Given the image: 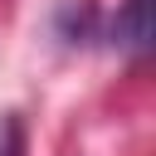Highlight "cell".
Listing matches in <instances>:
<instances>
[{
    "label": "cell",
    "mask_w": 156,
    "mask_h": 156,
    "mask_svg": "<svg viewBox=\"0 0 156 156\" xmlns=\"http://www.w3.org/2000/svg\"><path fill=\"white\" fill-rule=\"evenodd\" d=\"M112 39L132 58H146L151 54V0H122V15L112 20Z\"/></svg>",
    "instance_id": "obj_1"
},
{
    "label": "cell",
    "mask_w": 156,
    "mask_h": 156,
    "mask_svg": "<svg viewBox=\"0 0 156 156\" xmlns=\"http://www.w3.org/2000/svg\"><path fill=\"white\" fill-rule=\"evenodd\" d=\"M58 34H63L68 44H93V39H98V10H93L88 0H68V5L58 10Z\"/></svg>",
    "instance_id": "obj_2"
},
{
    "label": "cell",
    "mask_w": 156,
    "mask_h": 156,
    "mask_svg": "<svg viewBox=\"0 0 156 156\" xmlns=\"http://www.w3.org/2000/svg\"><path fill=\"white\" fill-rule=\"evenodd\" d=\"M0 156H24V122L15 112L0 117Z\"/></svg>",
    "instance_id": "obj_3"
}]
</instances>
